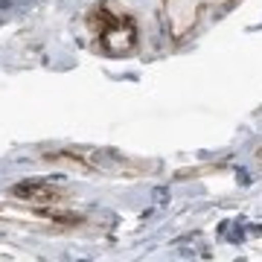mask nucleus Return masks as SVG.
Here are the masks:
<instances>
[{
	"label": "nucleus",
	"instance_id": "1",
	"mask_svg": "<svg viewBox=\"0 0 262 262\" xmlns=\"http://www.w3.org/2000/svg\"><path fill=\"white\" fill-rule=\"evenodd\" d=\"M88 32L94 38V44L102 50L105 56H128L137 50L140 41V27L128 12L114 9L111 3H99L88 12Z\"/></svg>",
	"mask_w": 262,
	"mask_h": 262
},
{
	"label": "nucleus",
	"instance_id": "2",
	"mask_svg": "<svg viewBox=\"0 0 262 262\" xmlns=\"http://www.w3.org/2000/svg\"><path fill=\"white\" fill-rule=\"evenodd\" d=\"M47 160H67L73 166H82L88 172H99L105 178H137V175H146L155 169V163H137L134 158H125V155H114V151L105 149H56L47 151Z\"/></svg>",
	"mask_w": 262,
	"mask_h": 262
},
{
	"label": "nucleus",
	"instance_id": "3",
	"mask_svg": "<svg viewBox=\"0 0 262 262\" xmlns=\"http://www.w3.org/2000/svg\"><path fill=\"white\" fill-rule=\"evenodd\" d=\"M236 0H163L160 15H163V27L172 41H187L201 24H204L213 12H222L233 6Z\"/></svg>",
	"mask_w": 262,
	"mask_h": 262
},
{
	"label": "nucleus",
	"instance_id": "4",
	"mask_svg": "<svg viewBox=\"0 0 262 262\" xmlns=\"http://www.w3.org/2000/svg\"><path fill=\"white\" fill-rule=\"evenodd\" d=\"M12 195L20 198L27 207H58L67 192L50 181H20L12 187Z\"/></svg>",
	"mask_w": 262,
	"mask_h": 262
},
{
	"label": "nucleus",
	"instance_id": "5",
	"mask_svg": "<svg viewBox=\"0 0 262 262\" xmlns=\"http://www.w3.org/2000/svg\"><path fill=\"white\" fill-rule=\"evenodd\" d=\"M253 158H256V163H259V166H262V146H259V149H256V155H253Z\"/></svg>",
	"mask_w": 262,
	"mask_h": 262
}]
</instances>
